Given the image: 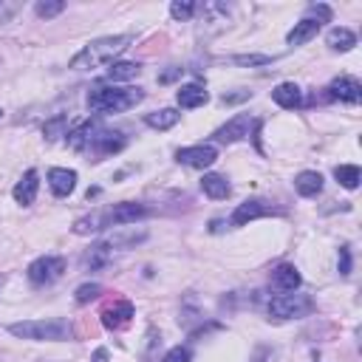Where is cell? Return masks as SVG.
<instances>
[{
    "instance_id": "cell-1",
    "label": "cell",
    "mask_w": 362,
    "mask_h": 362,
    "mask_svg": "<svg viewBox=\"0 0 362 362\" xmlns=\"http://www.w3.org/2000/svg\"><path fill=\"white\" fill-rule=\"evenodd\" d=\"M127 46H130V35H116V37L91 40V43L71 60V68H74V71H94V68L111 65Z\"/></svg>"
},
{
    "instance_id": "cell-2",
    "label": "cell",
    "mask_w": 362,
    "mask_h": 362,
    "mask_svg": "<svg viewBox=\"0 0 362 362\" xmlns=\"http://www.w3.org/2000/svg\"><path fill=\"white\" fill-rule=\"evenodd\" d=\"M9 334L20 339H37V342H63L71 339L74 328L63 317H49V320H26V323H12Z\"/></svg>"
},
{
    "instance_id": "cell-3",
    "label": "cell",
    "mask_w": 362,
    "mask_h": 362,
    "mask_svg": "<svg viewBox=\"0 0 362 362\" xmlns=\"http://www.w3.org/2000/svg\"><path fill=\"white\" fill-rule=\"evenodd\" d=\"M139 88H94L88 94V108L94 113H122L142 102Z\"/></svg>"
},
{
    "instance_id": "cell-4",
    "label": "cell",
    "mask_w": 362,
    "mask_h": 362,
    "mask_svg": "<svg viewBox=\"0 0 362 362\" xmlns=\"http://www.w3.org/2000/svg\"><path fill=\"white\" fill-rule=\"evenodd\" d=\"M314 308V303L306 294H277L269 303V314L275 320H294V317H306Z\"/></svg>"
},
{
    "instance_id": "cell-5",
    "label": "cell",
    "mask_w": 362,
    "mask_h": 362,
    "mask_svg": "<svg viewBox=\"0 0 362 362\" xmlns=\"http://www.w3.org/2000/svg\"><path fill=\"white\" fill-rule=\"evenodd\" d=\"M63 272H65V261L63 258H54V255H46V258H37L29 266V280L37 283V286H46V283L60 280Z\"/></svg>"
},
{
    "instance_id": "cell-6",
    "label": "cell",
    "mask_w": 362,
    "mask_h": 362,
    "mask_svg": "<svg viewBox=\"0 0 362 362\" xmlns=\"http://www.w3.org/2000/svg\"><path fill=\"white\" fill-rule=\"evenodd\" d=\"M175 158L187 167H196V170H204V167H213L216 158H218V150L213 144H193V147H181L175 153Z\"/></svg>"
},
{
    "instance_id": "cell-7",
    "label": "cell",
    "mask_w": 362,
    "mask_h": 362,
    "mask_svg": "<svg viewBox=\"0 0 362 362\" xmlns=\"http://www.w3.org/2000/svg\"><path fill=\"white\" fill-rule=\"evenodd\" d=\"M108 213V224L111 227H127V224H136L147 216V207L144 204H133V201H125V204H116Z\"/></svg>"
},
{
    "instance_id": "cell-8",
    "label": "cell",
    "mask_w": 362,
    "mask_h": 362,
    "mask_svg": "<svg viewBox=\"0 0 362 362\" xmlns=\"http://www.w3.org/2000/svg\"><path fill=\"white\" fill-rule=\"evenodd\" d=\"M122 147H125L122 133H113V130H99V127H96V133H94L91 144H88V150H91L94 156H111V153H119Z\"/></svg>"
},
{
    "instance_id": "cell-9",
    "label": "cell",
    "mask_w": 362,
    "mask_h": 362,
    "mask_svg": "<svg viewBox=\"0 0 362 362\" xmlns=\"http://www.w3.org/2000/svg\"><path fill=\"white\" fill-rule=\"evenodd\" d=\"M249 127H252V119H249V113H238V116H232L224 127H218L216 130V139L218 142H238V139H246L249 136Z\"/></svg>"
},
{
    "instance_id": "cell-10",
    "label": "cell",
    "mask_w": 362,
    "mask_h": 362,
    "mask_svg": "<svg viewBox=\"0 0 362 362\" xmlns=\"http://www.w3.org/2000/svg\"><path fill=\"white\" fill-rule=\"evenodd\" d=\"M49 187L54 196H68L77 187V173L68 167H51L49 170Z\"/></svg>"
},
{
    "instance_id": "cell-11",
    "label": "cell",
    "mask_w": 362,
    "mask_h": 362,
    "mask_svg": "<svg viewBox=\"0 0 362 362\" xmlns=\"http://www.w3.org/2000/svg\"><path fill=\"white\" fill-rule=\"evenodd\" d=\"M37 190H40V181H37V170H26V175L15 185V190H12V196H15V201L18 204H23V207H29V204H35V199H37Z\"/></svg>"
},
{
    "instance_id": "cell-12",
    "label": "cell",
    "mask_w": 362,
    "mask_h": 362,
    "mask_svg": "<svg viewBox=\"0 0 362 362\" xmlns=\"http://www.w3.org/2000/svg\"><path fill=\"white\" fill-rule=\"evenodd\" d=\"M328 94L334 96V99H342V102H359V96H362V85L354 80V77H337L331 85H328Z\"/></svg>"
},
{
    "instance_id": "cell-13",
    "label": "cell",
    "mask_w": 362,
    "mask_h": 362,
    "mask_svg": "<svg viewBox=\"0 0 362 362\" xmlns=\"http://www.w3.org/2000/svg\"><path fill=\"white\" fill-rule=\"evenodd\" d=\"M130 317H133V303L119 300V303H113L111 308H105V311H102V325H105V328H111V331H116V328L127 325V323H130Z\"/></svg>"
},
{
    "instance_id": "cell-14",
    "label": "cell",
    "mask_w": 362,
    "mask_h": 362,
    "mask_svg": "<svg viewBox=\"0 0 362 362\" xmlns=\"http://www.w3.org/2000/svg\"><path fill=\"white\" fill-rule=\"evenodd\" d=\"M272 283H275L277 292L292 294V292L300 289V272H297L292 263H280V266L272 272Z\"/></svg>"
},
{
    "instance_id": "cell-15",
    "label": "cell",
    "mask_w": 362,
    "mask_h": 362,
    "mask_svg": "<svg viewBox=\"0 0 362 362\" xmlns=\"http://www.w3.org/2000/svg\"><path fill=\"white\" fill-rule=\"evenodd\" d=\"M269 213H272V207H266L263 201L252 199V201L238 204V210L232 213V224H235V227H244V224H249V221H255V218H263V216H269Z\"/></svg>"
},
{
    "instance_id": "cell-16",
    "label": "cell",
    "mask_w": 362,
    "mask_h": 362,
    "mask_svg": "<svg viewBox=\"0 0 362 362\" xmlns=\"http://www.w3.org/2000/svg\"><path fill=\"white\" fill-rule=\"evenodd\" d=\"M294 190H297L303 199L320 196V190H323V175H320L317 170H303V173L294 178Z\"/></svg>"
},
{
    "instance_id": "cell-17",
    "label": "cell",
    "mask_w": 362,
    "mask_h": 362,
    "mask_svg": "<svg viewBox=\"0 0 362 362\" xmlns=\"http://www.w3.org/2000/svg\"><path fill=\"white\" fill-rule=\"evenodd\" d=\"M320 26H323V23H317L314 18H303V20L294 23V29L286 35V43H289V46H303V43H308L311 37H317Z\"/></svg>"
},
{
    "instance_id": "cell-18",
    "label": "cell",
    "mask_w": 362,
    "mask_h": 362,
    "mask_svg": "<svg viewBox=\"0 0 362 362\" xmlns=\"http://www.w3.org/2000/svg\"><path fill=\"white\" fill-rule=\"evenodd\" d=\"M175 99H178V105H181V108H199V105H204L210 96H207L204 85L190 82V85H181V88H178Z\"/></svg>"
},
{
    "instance_id": "cell-19",
    "label": "cell",
    "mask_w": 362,
    "mask_h": 362,
    "mask_svg": "<svg viewBox=\"0 0 362 362\" xmlns=\"http://www.w3.org/2000/svg\"><path fill=\"white\" fill-rule=\"evenodd\" d=\"M272 99H275L280 108L292 111V108H300V102H303V94H300V88H297L294 82H280V85L272 91Z\"/></svg>"
},
{
    "instance_id": "cell-20",
    "label": "cell",
    "mask_w": 362,
    "mask_h": 362,
    "mask_svg": "<svg viewBox=\"0 0 362 362\" xmlns=\"http://www.w3.org/2000/svg\"><path fill=\"white\" fill-rule=\"evenodd\" d=\"M201 190H204L210 199H216V201H221V199H227V196L232 193L230 181H227L224 175H218V173H207V175L201 178Z\"/></svg>"
},
{
    "instance_id": "cell-21",
    "label": "cell",
    "mask_w": 362,
    "mask_h": 362,
    "mask_svg": "<svg viewBox=\"0 0 362 362\" xmlns=\"http://www.w3.org/2000/svg\"><path fill=\"white\" fill-rule=\"evenodd\" d=\"M108 227H111V224H108V213H105V210H96V213L80 218V221L74 224V232H77V235H91V232H102V230H108Z\"/></svg>"
},
{
    "instance_id": "cell-22",
    "label": "cell",
    "mask_w": 362,
    "mask_h": 362,
    "mask_svg": "<svg viewBox=\"0 0 362 362\" xmlns=\"http://www.w3.org/2000/svg\"><path fill=\"white\" fill-rule=\"evenodd\" d=\"M178 119H181V113L175 108H161V111H153L144 116V122L156 130H170L173 125H178Z\"/></svg>"
},
{
    "instance_id": "cell-23",
    "label": "cell",
    "mask_w": 362,
    "mask_h": 362,
    "mask_svg": "<svg viewBox=\"0 0 362 362\" xmlns=\"http://www.w3.org/2000/svg\"><path fill=\"white\" fill-rule=\"evenodd\" d=\"M328 46H331L334 51H351V49L356 46V35H354L351 29L337 26V29L328 32Z\"/></svg>"
},
{
    "instance_id": "cell-24",
    "label": "cell",
    "mask_w": 362,
    "mask_h": 362,
    "mask_svg": "<svg viewBox=\"0 0 362 362\" xmlns=\"http://www.w3.org/2000/svg\"><path fill=\"white\" fill-rule=\"evenodd\" d=\"M334 178L339 181V185H342L345 190H356V187H359L362 173H359V167H356V164H339V167H334Z\"/></svg>"
},
{
    "instance_id": "cell-25",
    "label": "cell",
    "mask_w": 362,
    "mask_h": 362,
    "mask_svg": "<svg viewBox=\"0 0 362 362\" xmlns=\"http://www.w3.org/2000/svg\"><path fill=\"white\" fill-rule=\"evenodd\" d=\"M142 74V65L139 63H111V68H108V80H113V82H125V80H133V77H139Z\"/></svg>"
},
{
    "instance_id": "cell-26",
    "label": "cell",
    "mask_w": 362,
    "mask_h": 362,
    "mask_svg": "<svg viewBox=\"0 0 362 362\" xmlns=\"http://www.w3.org/2000/svg\"><path fill=\"white\" fill-rule=\"evenodd\" d=\"M43 133H46L49 142H57L60 136H68V116H54V119H49L46 127H43Z\"/></svg>"
},
{
    "instance_id": "cell-27",
    "label": "cell",
    "mask_w": 362,
    "mask_h": 362,
    "mask_svg": "<svg viewBox=\"0 0 362 362\" xmlns=\"http://www.w3.org/2000/svg\"><path fill=\"white\" fill-rule=\"evenodd\" d=\"M139 241H144V232H136V230H122V232H113L105 244L108 246H133V244H139Z\"/></svg>"
},
{
    "instance_id": "cell-28",
    "label": "cell",
    "mask_w": 362,
    "mask_h": 362,
    "mask_svg": "<svg viewBox=\"0 0 362 362\" xmlns=\"http://www.w3.org/2000/svg\"><path fill=\"white\" fill-rule=\"evenodd\" d=\"M196 4H193V0H173V4H170V15L175 18V20H190L193 15H196Z\"/></svg>"
},
{
    "instance_id": "cell-29",
    "label": "cell",
    "mask_w": 362,
    "mask_h": 362,
    "mask_svg": "<svg viewBox=\"0 0 362 362\" xmlns=\"http://www.w3.org/2000/svg\"><path fill=\"white\" fill-rule=\"evenodd\" d=\"M108 255H111V246L102 241V244L91 246V252H88V258H85V263H88L91 269H96V266H105V263H108Z\"/></svg>"
},
{
    "instance_id": "cell-30",
    "label": "cell",
    "mask_w": 362,
    "mask_h": 362,
    "mask_svg": "<svg viewBox=\"0 0 362 362\" xmlns=\"http://www.w3.org/2000/svg\"><path fill=\"white\" fill-rule=\"evenodd\" d=\"M63 9H65L63 0H40V4L35 6V12H37L40 18H46V20H49V18H57Z\"/></svg>"
},
{
    "instance_id": "cell-31",
    "label": "cell",
    "mask_w": 362,
    "mask_h": 362,
    "mask_svg": "<svg viewBox=\"0 0 362 362\" xmlns=\"http://www.w3.org/2000/svg\"><path fill=\"white\" fill-rule=\"evenodd\" d=\"M99 294H102V286H99V283H85V286L77 289V303H91V300H96Z\"/></svg>"
},
{
    "instance_id": "cell-32",
    "label": "cell",
    "mask_w": 362,
    "mask_h": 362,
    "mask_svg": "<svg viewBox=\"0 0 362 362\" xmlns=\"http://www.w3.org/2000/svg\"><path fill=\"white\" fill-rule=\"evenodd\" d=\"M238 65H269L272 63V57L269 54H238V57H232Z\"/></svg>"
},
{
    "instance_id": "cell-33",
    "label": "cell",
    "mask_w": 362,
    "mask_h": 362,
    "mask_svg": "<svg viewBox=\"0 0 362 362\" xmlns=\"http://www.w3.org/2000/svg\"><path fill=\"white\" fill-rule=\"evenodd\" d=\"M193 359V354H190V348H173V351H167V356L161 359V362H190Z\"/></svg>"
},
{
    "instance_id": "cell-34",
    "label": "cell",
    "mask_w": 362,
    "mask_h": 362,
    "mask_svg": "<svg viewBox=\"0 0 362 362\" xmlns=\"http://www.w3.org/2000/svg\"><path fill=\"white\" fill-rule=\"evenodd\" d=\"M351 272V252L342 246L339 249V275H348Z\"/></svg>"
},
{
    "instance_id": "cell-35",
    "label": "cell",
    "mask_w": 362,
    "mask_h": 362,
    "mask_svg": "<svg viewBox=\"0 0 362 362\" xmlns=\"http://www.w3.org/2000/svg\"><path fill=\"white\" fill-rule=\"evenodd\" d=\"M91 362H108V348H96L94 356H91Z\"/></svg>"
},
{
    "instance_id": "cell-36",
    "label": "cell",
    "mask_w": 362,
    "mask_h": 362,
    "mask_svg": "<svg viewBox=\"0 0 362 362\" xmlns=\"http://www.w3.org/2000/svg\"><path fill=\"white\" fill-rule=\"evenodd\" d=\"M0 116H4V111H0Z\"/></svg>"
}]
</instances>
